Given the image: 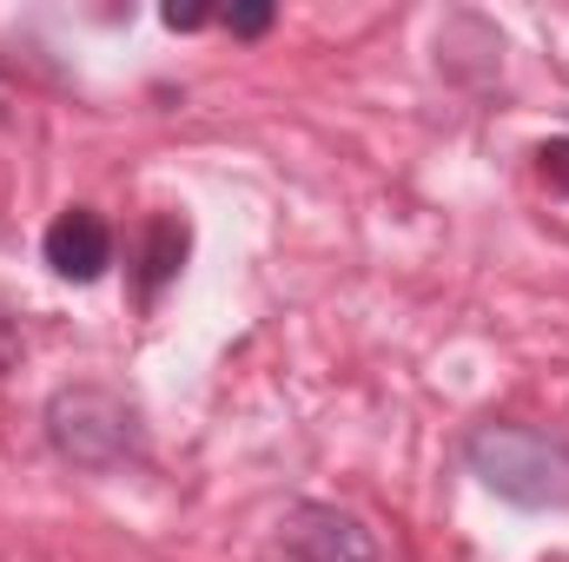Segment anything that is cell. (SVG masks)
Segmentation results:
<instances>
[{"label": "cell", "instance_id": "cell-7", "mask_svg": "<svg viewBox=\"0 0 569 562\" xmlns=\"http://www.w3.org/2000/svg\"><path fill=\"white\" fill-rule=\"evenodd\" d=\"M219 20H226V33H239V40H259V33H272L279 7H272V0H239V7H226Z\"/></svg>", "mask_w": 569, "mask_h": 562}, {"label": "cell", "instance_id": "cell-3", "mask_svg": "<svg viewBox=\"0 0 569 562\" xmlns=\"http://www.w3.org/2000/svg\"><path fill=\"white\" fill-rule=\"evenodd\" d=\"M279 550L291 562H391V550L378 543V530L338 503L298 496L279 516Z\"/></svg>", "mask_w": 569, "mask_h": 562}, {"label": "cell", "instance_id": "cell-9", "mask_svg": "<svg viewBox=\"0 0 569 562\" xmlns=\"http://www.w3.org/2000/svg\"><path fill=\"white\" fill-rule=\"evenodd\" d=\"M159 20H166V27H172V33H199V27H206V20H212V7H179V0H172V7H166V13H159Z\"/></svg>", "mask_w": 569, "mask_h": 562}, {"label": "cell", "instance_id": "cell-8", "mask_svg": "<svg viewBox=\"0 0 569 562\" xmlns=\"http://www.w3.org/2000/svg\"><path fill=\"white\" fill-rule=\"evenodd\" d=\"M537 172L550 179V192H569V140H543L537 145Z\"/></svg>", "mask_w": 569, "mask_h": 562}, {"label": "cell", "instance_id": "cell-1", "mask_svg": "<svg viewBox=\"0 0 569 562\" xmlns=\"http://www.w3.org/2000/svg\"><path fill=\"white\" fill-rule=\"evenodd\" d=\"M463 470L517 503V510H569V436L543 423L483 418L463 430Z\"/></svg>", "mask_w": 569, "mask_h": 562}, {"label": "cell", "instance_id": "cell-4", "mask_svg": "<svg viewBox=\"0 0 569 562\" xmlns=\"http://www.w3.org/2000/svg\"><path fill=\"white\" fill-rule=\"evenodd\" d=\"M40 259H47L53 279H67V284L107 279V265H113V225H107L93 205H67V212L47 225Z\"/></svg>", "mask_w": 569, "mask_h": 562}, {"label": "cell", "instance_id": "cell-6", "mask_svg": "<svg viewBox=\"0 0 569 562\" xmlns=\"http://www.w3.org/2000/svg\"><path fill=\"white\" fill-rule=\"evenodd\" d=\"M20 358H27V318H20V304L0 291V378H13Z\"/></svg>", "mask_w": 569, "mask_h": 562}, {"label": "cell", "instance_id": "cell-2", "mask_svg": "<svg viewBox=\"0 0 569 562\" xmlns=\"http://www.w3.org/2000/svg\"><path fill=\"white\" fill-rule=\"evenodd\" d=\"M40 430H47V450L67 470H87V476H107V470L146 456L140 404L113 384H60L40 411Z\"/></svg>", "mask_w": 569, "mask_h": 562}, {"label": "cell", "instance_id": "cell-5", "mask_svg": "<svg viewBox=\"0 0 569 562\" xmlns=\"http://www.w3.org/2000/svg\"><path fill=\"white\" fill-rule=\"evenodd\" d=\"M186 259H192V225L179 212H152L140 232V252H133V298H140L146 311L159 304L166 284L186 272Z\"/></svg>", "mask_w": 569, "mask_h": 562}]
</instances>
